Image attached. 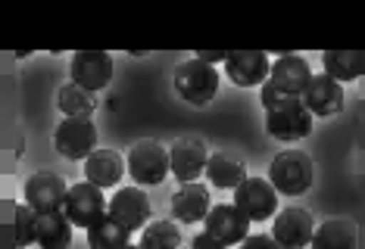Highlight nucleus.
Instances as JSON below:
<instances>
[{
  "label": "nucleus",
  "instance_id": "17",
  "mask_svg": "<svg viewBox=\"0 0 365 249\" xmlns=\"http://www.w3.org/2000/svg\"><path fill=\"white\" fill-rule=\"evenodd\" d=\"M212 203H210V187L194 181V184H181L178 194L172 196V218L181 224H197L206 221Z\"/></svg>",
  "mask_w": 365,
  "mask_h": 249
},
{
  "label": "nucleus",
  "instance_id": "2",
  "mask_svg": "<svg viewBox=\"0 0 365 249\" xmlns=\"http://www.w3.org/2000/svg\"><path fill=\"white\" fill-rule=\"evenodd\" d=\"M315 165L300 149H284L269 165V181L281 196H303L312 187Z\"/></svg>",
  "mask_w": 365,
  "mask_h": 249
},
{
  "label": "nucleus",
  "instance_id": "18",
  "mask_svg": "<svg viewBox=\"0 0 365 249\" xmlns=\"http://www.w3.org/2000/svg\"><path fill=\"white\" fill-rule=\"evenodd\" d=\"M125 171H128V162H122V156L115 149H94L85 159V181L97 184L101 190L115 187Z\"/></svg>",
  "mask_w": 365,
  "mask_h": 249
},
{
  "label": "nucleus",
  "instance_id": "10",
  "mask_svg": "<svg viewBox=\"0 0 365 249\" xmlns=\"http://www.w3.org/2000/svg\"><path fill=\"white\" fill-rule=\"evenodd\" d=\"M66 194H69V187H66V181L56 171H38V174H31V178L26 181V190H22L26 203L38 215L63 212L66 209Z\"/></svg>",
  "mask_w": 365,
  "mask_h": 249
},
{
  "label": "nucleus",
  "instance_id": "11",
  "mask_svg": "<svg viewBox=\"0 0 365 249\" xmlns=\"http://www.w3.org/2000/svg\"><path fill=\"white\" fill-rule=\"evenodd\" d=\"M169 162H172V178H178L181 184H194L200 174H206L210 149H206L200 137H178L169 149Z\"/></svg>",
  "mask_w": 365,
  "mask_h": 249
},
{
  "label": "nucleus",
  "instance_id": "7",
  "mask_svg": "<svg viewBox=\"0 0 365 249\" xmlns=\"http://www.w3.org/2000/svg\"><path fill=\"white\" fill-rule=\"evenodd\" d=\"M315 218L300 206H287L275 215L272 221V237L281 249H306L312 246V237H315Z\"/></svg>",
  "mask_w": 365,
  "mask_h": 249
},
{
  "label": "nucleus",
  "instance_id": "23",
  "mask_svg": "<svg viewBox=\"0 0 365 249\" xmlns=\"http://www.w3.org/2000/svg\"><path fill=\"white\" fill-rule=\"evenodd\" d=\"M56 103H60V110L66 119H91V112L97 110V100L91 90L78 88V85H63L60 94H56Z\"/></svg>",
  "mask_w": 365,
  "mask_h": 249
},
{
  "label": "nucleus",
  "instance_id": "20",
  "mask_svg": "<svg viewBox=\"0 0 365 249\" xmlns=\"http://www.w3.org/2000/svg\"><path fill=\"white\" fill-rule=\"evenodd\" d=\"M359 234L350 218H328L315 228L312 249H356Z\"/></svg>",
  "mask_w": 365,
  "mask_h": 249
},
{
  "label": "nucleus",
  "instance_id": "4",
  "mask_svg": "<svg viewBox=\"0 0 365 249\" xmlns=\"http://www.w3.org/2000/svg\"><path fill=\"white\" fill-rule=\"evenodd\" d=\"M125 162H128V174L135 178L138 187H156V184H163L165 174L172 171L169 149H165L160 140H140V144H135Z\"/></svg>",
  "mask_w": 365,
  "mask_h": 249
},
{
  "label": "nucleus",
  "instance_id": "9",
  "mask_svg": "<svg viewBox=\"0 0 365 249\" xmlns=\"http://www.w3.org/2000/svg\"><path fill=\"white\" fill-rule=\"evenodd\" d=\"M235 206L250 221H269L272 215H278V190L269 178H247L235 190Z\"/></svg>",
  "mask_w": 365,
  "mask_h": 249
},
{
  "label": "nucleus",
  "instance_id": "16",
  "mask_svg": "<svg viewBox=\"0 0 365 249\" xmlns=\"http://www.w3.org/2000/svg\"><path fill=\"white\" fill-rule=\"evenodd\" d=\"M269 56L262 50H237V53L228 56L225 63V75L235 81L237 88H256L269 81Z\"/></svg>",
  "mask_w": 365,
  "mask_h": 249
},
{
  "label": "nucleus",
  "instance_id": "1",
  "mask_svg": "<svg viewBox=\"0 0 365 249\" xmlns=\"http://www.w3.org/2000/svg\"><path fill=\"white\" fill-rule=\"evenodd\" d=\"M312 119L315 115L306 110L300 97H281L272 110H265V131L275 140L294 144L312 134Z\"/></svg>",
  "mask_w": 365,
  "mask_h": 249
},
{
  "label": "nucleus",
  "instance_id": "3",
  "mask_svg": "<svg viewBox=\"0 0 365 249\" xmlns=\"http://www.w3.org/2000/svg\"><path fill=\"white\" fill-rule=\"evenodd\" d=\"M172 85H175L178 97L187 100L190 106H206L219 90V72H215V65L194 56V60H185L175 69Z\"/></svg>",
  "mask_w": 365,
  "mask_h": 249
},
{
  "label": "nucleus",
  "instance_id": "14",
  "mask_svg": "<svg viewBox=\"0 0 365 249\" xmlns=\"http://www.w3.org/2000/svg\"><path fill=\"white\" fill-rule=\"evenodd\" d=\"M312 81V69L303 56H278L272 63V72H269V85L284 97H303V90L309 88Z\"/></svg>",
  "mask_w": 365,
  "mask_h": 249
},
{
  "label": "nucleus",
  "instance_id": "21",
  "mask_svg": "<svg viewBox=\"0 0 365 249\" xmlns=\"http://www.w3.org/2000/svg\"><path fill=\"white\" fill-rule=\"evenodd\" d=\"M206 178H210V184L219 187V190H237L247 181V169L240 159H235V156L212 153L210 165H206Z\"/></svg>",
  "mask_w": 365,
  "mask_h": 249
},
{
  "label": "nucleus",
  "instance_id": "22",
  "mask_svg": "<svg viewBox=\"0 0 365 249\" xmlns=\"http://www.w3.org/2000/svg\"><path fill=\"white\" fill-rule=\"evenodd\" d=\"M72 224L66 212L38 215V246L41 249H69L72 243Z\"/></svg>",
  "mask_w": 365,
  "mask_h": 249
},
{
  "label": "nucleus",
  "instance_id": "28",
  "mask_svg": "<svg viewBox=\"0 0 365 249\" xmlns=\"http://www.w3.org/2000/svg\"><path fill=\"white\" fill-rule=\"evenodd\" d=\"M190 249H228V246H225V243H219V240L210 237V234L203 231V234H197L194 240H190Z\"/></svg>",
  "mask_w": 365,
  "mask_h": 249
},
{
  "label": "nucleus",
  "instance_id": "12",
  "mask_svg": "<svg viewBox=\"0 0 365 249\" xmlns=\"http://www.w3.org/2000/svg\"><path fill=\"white\" fill-rule=\"evenodd\" d=\"M203 231L225 246H240L250 237L247 234V231H250V218H247L235 203H222V206H212L210 209V215H206V221H203Z\"/></svg>",
  "mask_w": 365,
  "mask_h": 249
},
{
  "label": "nucleus",
  "instance_id": "24",
  "mask_svg": "<svg viewBox=\"0 0 365 249\" xmlns=\"http://www.w3.org/2000/svg\"><path fill=\"white\" fill-rule=\"evenodd\" d=\"M131 243V231L122 228L119 221H113L106 215L103 221H97L94 228H88V246L91 249H125Z\"/></svg>",
  "mask_w": 365,
  "mask_h": 249
},
{
  "label": "nucleus",
  "instance_id": "19",
  "mask_svg": "<svg viewBox=\"0 0 365 249\" xmlns=\"http://www.w3.org/2000/svg\"><path fill=\"white\" fill-rule=\"evenodd\" d=\"M322 65H325V75L346 85V81H356L365 75V50H325Z\"/></svg>",
  "mask_w": 365,
  "mask_h": 249
},
{
  "label": "nucleus",
  "instance_id": "15",
  "mask_svg": "<svg viewBox=\"0 0 365 249\" xmlns=\"http://www.w3.org/2000/svg\"><path fill=\"white\" fill-rule=\"evenodd\" d=\"M300 100L306 103V110L312 115H322V119L344 112V103H346L344 88H340V81H334L331 75H312L309 88L303 90Z\"/></svg>",
  "mask_w": 365,
  "mask_h": 249
},
{
  "label": "nucleus",
  "instance_id": "26",
  "mask_svg": "<svg viewBox=\"0 0 365 249\" xmlns=\"http://www.w3.org/2000/svg\"><path fill=\"white\" fill-rule=\"evenodd\" d=\"M13 243L16 249L38 243V212L29 203H19L13 209Z\"/></svg>",
  "mask_w": 365,
  "mask_h": 249
},
{
  "label": "nucleus",
  "instance_id": "6",
  "mask_svg": "<svg viewBox=\"0 0 365 249\" xmlns=\"http://www.w3.org/2000/svg\"><path fill=\"white\" fill-rule=\"evenodd\" d=\"M53 147H56V153L69 162L88 159L97 149V124L91 119H63L56 124Z\"/></svg>",
  "mask_w": 365,
  "mask_h": 249
},
{
  "label": "nucleus",
  "instance_id": "8",
  "mask_svg": "<svg viewBox=\"0 0 365 249\" xmlns=\"http://www.w3.org/2000/svg\"><path fill=\"white\" fill-rule=\"evenodd\" d=\"M69 75L72 85L97 94L113 81V56L106 50H78V53H72Z\"/></svg>",
  "mask_w": 365,
  "mask_h": 249
},
{
  "label": "nucleus",
  "instance_id": "25",
  "mask_svg": "<svg viewBox=\"0 0 365 249\" xmlns=\"http://www.w3.org/2000/svg\"><path fill=\"white\" fill-rule=\"evenodd\" d=\"M138 246L140 249H178L181 246V228L172 224L169 218L150 221L144 231H140Z\"/></svg>",
  "mask_w": 365,
  "mask_h": 249
},
{
  "label": "nucleus",
  "instance_id": "27",
  "mask_svg": "<svg viewBox=\"0 0 365 249\" xmlns=\"http://www.w3.org/2000/svg\"><path fill=\"white\" fill-rule=\"evenodd\" d=\"M237 249H281V246L275 243V237H269V234H250Z\"/></svg>",
  "mask_w": 365,
  "mask_h": 249
},
{
  "label": "nucleus",
  "instance_id": "29",
  "mask_svg": "<svg viewBox=\"0 0 365 249\" xmlns=\"http://www.w3.org/2000/svg\"><path fill=\"white\" fill-rule=\"evenodd\" d=\"M228 56L231 53H225V50H203V53H197V60L215 65V63H228Z\"/></svg>",
  "mask_w": 365,
  "mask_h": 249
},
{
  "label": "nucleus",
  "instance_id": "30",
  "mask_svg": "<svg viewBox=\"0 0 365 249\" xmlns=\"http://www.w3.org/2000/svg\"><path fill=\"white\" fill-rule=\"evenodd\" d=\"M125 249H140V246H135V243H128V246H125Z\"/></svg>",
  "mask_w": 365,
  "mask_h": 249
},
{
  "label": "nucleus",
  "instance_id": "13",
  "mask_svg": "<svg viewBox=\"0 0 365 249\" xmlns=\"http://www.w3.org/2000/svg\"><path fill=\"white\" fill-rule=\"evenodd\" d=\"M106 215L135 234V231L150 224V199L140 187H122L110 196V212Z\"/></svg>",
  "mask_w": 365,
  "mask_h": 249
},
{
  "label": "nucleus",
  "instance_id": "5",
  "mask_svg": "<svg viewBox=\"0 0 365 249\" xmlns=\"http://www.w3.org/2000/svg\"><path fill=\"white\" fill-rule=\"evenodd\" d=\"M66 218H69L76 228H94L97 221L106 218V212H110V199L103 196V190L97 184H91V181H78V184L69 187V194H66Z\"/></svg>",
  "mask_w": 365,
  "mask_h": 249
}]
</instances>
